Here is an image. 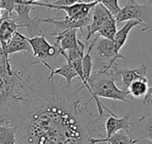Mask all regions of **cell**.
Instances as JSON below:
<instances>
[{
  "label": "cell",
  "instance_id": "obj_4",
  "mask_svg": "<svg viewBox=\"0 0 152 144\" xmlns=\"http://www.w3.org/2000/svg\"><path fill=\"white\" fill-rule=\"evenodd\" d=\"M151 4H139L136 0H129L127 4L120 9L116 15L117 25L130 19H136L142 25V31H146L151 27Z\"/></svg>",
  "mask_w": 152,
  "mask_h": 144
},
{
  "label": "cell",
  "instance_id": "obj_26",
  "mask_svg": "<svg viewBox=\"0 0 152 144\" xmlns=\"http://www.w3.org/2000/svg\"><path fill=\"white\" fill-rule=\"evenodd\" d=\"M1 47H2V46H1V42H0V50H1Z\"/></svg>",
  "mask_w": 152,
  "mask_h": 144
},
{
  "label": "cell",
  "instance_id": "obj_25",
  "mask_svg": "<svg viewBox=\"0 0 152 144\" xmlns=\"http://www.w3.org/2000/svg\"><path fill=\"white\" fill-rule=\"evenodd\" d=\"M146 2H149V3H151V0H145Z\"/></svg>",
  "mask_w": 152,
  "mask_h": 144
},
{
  "label": "cell",
  "instance_id": "obj_6",
  "mask_svg": "<svg viewBox=\"0 0 152 144\" xmlns=\"http://www.w3.org/2000/svg\"><path fill=\"white\" fill-rule=\"evenodd\" d=\"M17 52H25L28 54L32 52L31 47L27 40V36L23 35L19 31H16L13 34L12 37L11 38L10 42L7 43L5 48L3 50H0V56L4 58L8 70L12 69L9 56Z\"/></svg>",
  "mask_w": 152,
  "mask_h": 144
},
{
  "label": "cell",
  "instance_id": "obj_11",
  "mask_svg": "<svg viewBox=\"0 0 152 144\" xmlns=\"http://www.w3.org/2000/svg\"><path fill=\"white\" fill-rule=\"evenodd\" d=\"M147 66L144 64L139 68L136 69H123V70H117L115 69V74L118 77L122 82V90L127 91L130 84L140 79H143L147 77Z\"/></svg>",
  "mask_w": 152,
  "mask_h": 144
},
{
  "label": "cell",
  "instance_id": "obj_5",
  "mask_svg": "<svg viewBox=\"0 0 152 144\" xmlns=\"http://www.w3.org/2000/svg\"><path fill=\"white\" fill-rule=\"evenodd\" d=\"M27 1L28 0H15L13 11L17 12V19L14 20L18 24L21 25L22 27H26L27 33L30 38L43 34L40 29V25L44 22V19L39 18L38 15L33 19L29 17L30 11H32L35 7L28 4Z\"/></svg>",
  "mask_w": 152,
  "mask_h": 144
},
{
  "label": "cell",
  "instance_id": "obj_2",
  "mask_svg": "<svg viewBox=\"0 0 152 144\" xmlns=\"http://www.w3.org/2000/svg\"><path fill=\"white\" fill-rule=\"evenodd\" d=\"M116 79L118 80V77L113 72L106 73L94 72L87 83L96 97L127 103L129 96L128 92L118 88L116 85Z\"/></svg>",
  "mask_w": 152,
  "mask_h": 144
},
{
  "label": "cell",
  "instance_id": "obj_9",
  "mask_svg": "<svg viewBox=\"0 0 152 144\" xmlns=\"http://www.w3.org/2000/svg\"><path fill=\"white\" fill-rule=\"evenodd\" d=\"M77 29H67L61 32H53L46 35L55 36V42L53 46L57 50V55L60 51H67L74 49L78 45V39L77 38Z\"/></svg>",
  "mask_w": 152,
  "mask_h": 144
},
{
  "label": "cell",
  "instance_id": "obj_15",
  "mask_svg": "<svg viewBox=\"0 0 152 144\" xmlns=\"http://www.w3.org/2000/svg\"><path fill=\"white\" fill-rule=\"evenodd\" d=\"M55 75H60L65 79V81L67 82V86H66L67 88H70L72 80L76 77H78L77 72L75 71V69L73 68L71 64L68 61L66 62V64L61 66L60 67H58L56 69H52L51 73L47 80H53V77Z\"/></svg>",
  "mask_w": 152,
  "mask_h": 144
},
{
  "label": "cell",
  "instance_id": "obj_10",
  "mask_svg": "<svg viewBox=\"0 0 152 144\" xmlns=\"http://www.w3.org/2000/svg\"><path fill=\"white\" fill-rule=\"evenodd\" d=\"M130 117H131L130 113H126L125 116L121 118H118L117 115L116 116L110 115L104 122L105 138H108L119 131L131 133L129 131V128L133 124H134V122L129 121Z\"/></svg>",
  "mask_w": 152,
  "mask_h": 144
},
{
  "label": "cell",
  "instance_id": "obj_13",
  "mask_svg": "<svg viewBox=\"0 0 152 144\" xmlns=\"http://www.w3.org/2000/svg\"><path fill=\"white\" fill-rule=\"evenodd\" d=\"M141 139H135L131 133L119 131L108 138H95L90 141V144H136Z\"/></svg>",
  "mask_w": 152,
  "mask_h": 144
},
{
  "label": "cell",
  "instance_id": "obj_22",
  "mask_svg": "<svg viewBox=\"0 0 152 144\" xmlns=\"http://www.w3.org/2000/svg\"><path fill=\"white\" fill-rule=\"evenodd\" d=\"M152 87H150V89L148 91V93L146 94V96H144V100H143V104L147 105V104H152Z\"/></svg>",
  "mask_w": 152,
  "mask_h": 144
},
{
  "label": "cell",
  "instance_id": "obj_14",
  "mask_svg": "<svg viewBox=\"0 0 152 144\" xmlns=\"http://www.w3.org/2000/svg\"><path fill=\"white\" fill-rule=\"evenodd\" d=\"M136 26L142 27V25L140 21H138L136 19H130V20L126 21V23L124 25V27H122L119 30H117L114 39H113V42H114L117 51H118V52L120 51L122 47L126 42V40H127L130 31Z\"/></svg>",
  "mask_w": 152,
  "mask_h": 144
},
{
  "label": "cell",
  "instance_id": "obj_8",
  "mask_svg": "<svg viewBox=\"0 0 152 144\" xmlns=\"http://www.w3.org/2000/svg\"><path fill=\"white\" fill-rule=\"evenodd\" d=\"M113 15L105 8L103 4L101 3H97L93 8V14L91 15V21L89 25L86 27L87 28V36L86 38V42H87L91 36L97 33L106 23V21L111 18ZM114 17V16H113Z\"/></svg>",
  "mask_w": 152,
  "mask_h": 144
},
{
  "label": "cell",
  "instance_id": "obj_17",
  "mask_svg": "<svg viewBox=\"0 0 152 144\" xmlns=\"http://www.w3.org/2000/svg\"><path fill=\"white\" fill-rule=\"evenodd\" d=\"M0 144H17V127L0 124Z\"/></svg>",
  "mask_w": 152,
  "mask_h": 144
},
{
  "label": "cell",
  "instance_id": "obj_18",
  "mask_svg": "<svg viewBox=\"0 0 152 144\" xmlns=\"http://www.w3.org/2000/svg\"><path fill=\"white\" fill-rule=\"evenodd\" d=\"M117 26L118 25L116 23L115 17L112 16L106 21V23L103 25V27L97 32L96 36L113 41L115 34L117 32Z\"/></svg>",
  "mask_w": 152,
  "mask_h": 144
},
{
  "label": "cell",
  "instance_id": "obj_20",
  "mask_svg": "<svg viewBox=\"0 0 152 144\" xmlns=\"http://www.w3.org/2000/svg\"><path fill=\"white\" fill-rule=\"evenodd\" d=\"M15 0H0V10H4L5 12L12 14L13 11Z\"/></svg>",
  "mask_w": 152,
  "mask_h": 144
},
{
  "label": "cell",
  "instance_id": "obj_19",
  "mask_svg": "<svg viewBox=\"0 0 152 144\" xmlns=\"http://www.w3.org/2000/svg\"><path fill=\"white\" fill-rule=\"evenodd\" d=\"M100 3L102 4H103L105 6V8L114 17H116V15L118 13V12L121 9V7L118 4V0H101Z\"/></svg>",
  "mask_w": 152,
  "mask_h": 144
},
{
  "label": "cell",
  "instance_id": "obj_23",
  "mask_svg": "<svg viewBox=\"0 0 152 144\" xmlns=\"http://www.w3.org/2000/svg\"><path fill=\"white\" fill-rule=\"evenodd\" d=\"M28 1H29V2H38V1H40V0H28ZM48 1H50L51 4H52V3L55 2L56 0H48Z\"/></svg>",
  "mask_w": 152,
  "mask_h": 144
},
{
  "label": "cell",
  "instance_id": "obj_7",
  "mask_svg": "<svg viewBox=\"0 0 152 144\" xmlns=\"http://www.w3.org/2000/svg\"><path fill=\"white\" fill-rule=\"evenodd\" d=\"M46 35L47 34L43 33L42 35L37 36L30 38L27 37L34 57L38 58L39 60H44L47 58L57 56V50L46 40Z\"/></svg>",
  "mask_w": 152,
  "mask_h": 144
},
{
  "label": "cell",
  "instance_id": "obj_24",
  "mask_svg": "<svg viewBox=\"0 0 152 144\" xmlns=\"http://www.w3.org/2000/svg\"><path fill=\"white\" fill-rule=\"evenodd\" d=\"M1 19H2V13H1V12H0V20H1Z\"/></svg>",
  "mask_w": 152,
  "mask_h": 144
},
{
  "label": "cell",
  "instance_id": "obj_16",
  "mask_svg": "<svg viewBox=\"0 0 152 144\" xmlns=\"http://www.w3.org/2000/svg\"><path fill=\"white\" fill-rule=\"evenodd\" d=\"M149 89H150L149 81H148V78L146 77V78L133 81L130 84L127 89V92H128L129 96H131L132 98L142 99V98H144Z\"/></svg>",
  "mask_w": 152,
  "mask_h": 144
},
{
  "label": "cell",
  "instance_id": "obj_21",
  "mask_svg": "<svg viewBox=\"0 0 152 144\" xmlns=\"http://www.w3.org/2000/svg\"><path fill=\"white\" fill-rule=\"evenodd\" d=\"M80 0H56L55 2L52 3L57 5H71L77 3H79Z\"/></svg>",
  "mask_w": 152,
  "mask_h": 144
},
{
  "label": "cell",
  "instance_id": "obj_12",
  "mask_svg": "<svg viewBox=\"0 0 152 144\" xmlns=\"http://www.w3.org/2000/svg\"><path fill=\"white\" fill-rule=\"evenodd\" d=\"M20 27H22L21 25L18 24L14 19H11V15L4 12L0 20V42L2 46L1 50L5 48L13 34L18 31V28Z\"/></svg>",
  "mask_w": 152,
  "mask_h": 144
},
{
  "label": "cell",
  "instance_id": "obj_1",
  "mask_svg": "<svg viewBox=\"0 0 152 144\" xmlns=\"http://www.w3.org/2000/svg\"><path fill=\"white\" fill-rule=\"evenodd\" d=\"M29 81L28 94L5 105L0 124L17 127V144H90L105 138V117L91 112L77 90Z\"/></svg>",
  "mask_w": 152,
  "mask_h": 144
},
{
  "label": "cell",
  "instance_id": "obj_3",
  "mask_svg": "<svg viewBox=\"0 0 152 144\" xmlns=\"http://www.w3.org/2000/svg\"><path fill=\"white\" fill-rule=\"evenodd\" d=\"M94 45L95 60L98 63L102 64L98 69L94 71L96 73H106L112 72L111 69H116V63L118 59L126 60V57H124L118 51H117L114 42L111 40L101 38L98 42H95Z\"/></svg>",
  "mask_w": 152,
  "mask_h": 144
}]
</instances>
